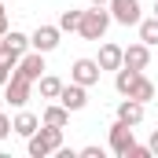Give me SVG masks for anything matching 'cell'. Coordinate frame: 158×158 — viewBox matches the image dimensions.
<instances>
[{"mask_svg":"<svg viewBox=\"0 0 158 158\" xmlns=\"http://www.w3.org/2000/svg\"><path fill=\"white\" fill-rule=\"evenodd\" d=\"M7 33V11H4V4H0V37Z\"/></svg>","mask_w":158,"mask_h":158,"instance_id":"cell-25","label":"cell"},{"mask_svg":"<svg viewBox=\"0 0 158 158\" xmlns=\"http://www.w3.org/2000/svg\"><path fill=\"white\" fill-rule=\"evenodd\" d=\"M155 81H147L143 74L136 77V85H132V92H129V99H136V103H147V99H155Z\"/></svg>","mask_w":158,"mask_h":158,"instance_id":"cell-15","label":"cell"},{"mask_svg":"<svg viewBox=\"0 0 158 158\" xmlns=\"http://www.w3.org/2000/svg\"><path fill=\"white\" fill-rule=\"evenodd\" d=\"M37 88H40V96H44V99H59V92H63V81H59V77H52V74H40Z\"/></svg>","mask_w":158,"mask_h":158,"instance_id":"cell-17","label":"cell"},{"mask_svg":"<svg viewBox=\"0 0 158 158\" xmlns=\"http://www.w3.org/2000/svg\"><path fill=\"white\" fill-rule=\"evenodd\" d=\"M88 4H96V7H107V4H110V0H88Z\"/></svg>","mask_w":158,"mask_h":158,"instance_id":"cell-28","label":"cell"},{"mask_svg":"<svg viewBox=\"0 0 158 158\" xmlns=\"http://www.w3.org/2000/svg\"><path fill=\"white\" fill-rule=\"evenodd\" d=\"M81 155L85 158H103V147H81Z\"/></svg>","mask_w":158,"mask_h":158,"instance_id":"cell-24","label":"cell"},{"mask_svg":"<svg viewBox=\"0 0 158 158\" xmlns=\"http://www.w3.org/2000/svg\"><path fill=\"white\" fill-rule=\"evenodd\" d=\"M147 63H151V48H147L143 40L125 48V63H121V66H132V70H147Z\"/></svg>","mask_w":158,"mask_h":158,"instance_id":"cell-10","label":"cell"},{"mask_svg":"<svg viewBox=\"0 0 158 158\" xmlns=\"http://www.w3.org/2000/svg\"><path fill=\"white\" fill-rule=\"evenodd\" d=\"M7 136H11V118L0 110V140H7Z\"/></svg>","mask_w":158,"mask_h":158,"instance_id":"cell-22","label":"cell"},{"mask_svg":"<svg viewBox=\"0 0 158 158\" xmlns=\"http://www.w3.org/2000/svg\"><path fill=\"white\" fill-rule=\"evenodd\" d=\"M7 77H11V70H7V66H0V88L7 85Z\"/></svg>","mask_w":158,"mask_h":158,"instance_id":"cell-27","label":"cell"},{"mask_svg":"<svg viewBox=\"0 0 158 158\" xmlns=\"http://www.w3.org/2000/svg\"><path fill=\"white\" fill-rule=\"evenodd\" d=\"M147 147H151V155H158V129L151 132V140H147Z\"/></svg>","mask_w":158,"mask_h":158,"instance_id":"cell-26","label":"cell"},{"mask_svg":"<svg viewBox=\"0 0 158 158\" xmlns=\"http://www.w3.org/2000/svg\"><path fill=\"white\" fill-rule=\"evenodd\" d=\"M140 74H143V70H132V66H118V70H114V88H118V96H129Z\"/></svg>","mask_w":158,"mask_h":158,"instance_id":"cell-14","label":"cell"},{"mask_svg":"<svg viewBox=\"0 0 158 158\" xmlns=\"http://www.w3.org/2000/svg\"><path fill=\"white\" fill-rule=\"evenodd\" d=\"M15 74H22L30 81H40V74H44V52H26L19 59V66H15Z\"/></svg>","mask_w":158,"mask_h":158,"instance_id":"cell-9","label":"cell"},{"mask_svg":"<svg viewBox=\"0 0 158 158\" xmlns=\"http://www.w3.org/2000/svg\"><path fill=\"white\" fill-rule=\"evenodd\" d=\"M110 7V19L118 22V26H140V0H110L107 4Z\"/></svg>","mask_w":158,"mask_h":158,"instance_id":"cell-4","label":"cell"},{"mask_svg":"<svg viewBox=\"0 0 158 158\" xmlns=\"http://www.w3.org/2000/svg\"><path fill=\"white\" fill-rule=\"evenodd\" d=\"M19 59H22V55H19L15 48H7V44L0 40V66H7V70H15V66H19Z\"/></svg>","mask_w":158,"mask_h":158,"instance_id":"cell-21","label":"cell"},{"mask_svg":"<svg viewBox=\"0 0 158 158\" xmlns=\"http://www.w3.org/2000/svg\"><path fill=\"white\" fill-rule=\"evenodd\" d=\"M132 143H136V136H132V125L118 118L114 125H110V151H114L118 158H125V155H129V147H132Z\"/></svg>","mask_w":158,"mask_h":158,"instance_id":"cell-5","label":"cell"},{"mask_svg":"<svg viewBox=\"0 0 158 158\" xmlns=\"http://www.w3.org/2000/svg\"><path fill=\"white\" fill-rule=\"evenodd\" d=\"M110 22H114V19H110V7H96V4H92V7L81 15L77 33H81L85 40H103V37H107V30H110Z\"/></svg>","mask_w":158,"mask_h":158,"instance_id":"cell-1","label":"cell"},{"mask_svg":"<svg viewBox=\"0 0 158 158\" xmlns=\"http://www.w3.org/2000/svg\"><path fill=\"white\" fill-rule=\"evenodd\" d=\"M81 15H85V11H77V7L63 11V15H59V30H63V33H74V30L81 26Z\"/></svg>","mask_w":158,"mask_h":158,"instance_id":"cell-20","label":"cell"},{"mask_svg":"<svg viewBox=\"0 0 158 158\" xmlns=\"http://www.w3.org/2000/svg\"><path fill=\"white\" fill-rule=\"evenodd\" d=\"M59 103L74 114V110H85L88 107V88L77 85V81H70V85H63V92H59Z\"/></svg>","mask_w":158,"mask_h":158,"instance_id":"cell-7","label":"cell"},{"mask_svg":"<svg viewBox=\"0 0 158 158\" xmlns=\"http://www.w3.org/2000/svg\"><path fill=\"white\" fill-rule=\"evenodd\" d=\"M59 33H63L59 26H37V30H33V37H30V48L48 55V52H55V48H59Z\"/></svg>","mask_w":158,"mask_h":158,"instance_id":"cell-8","label":"cell"},{"mask_svg":"<svg viewBox=\"0 0 158 158\" xmlns=\"http://www.w3.org/2000/svg\"><path fill=\"white\" fill-rule=\"evenodd\" d=\"M155 15H158V0H155Z\"/></svg>","mask_w":158,"mask_h":158,"instance_id":"cell-29","label":"cell"},{"mask_svg":"<svg viewBox=\"0 0 158 158\" xmlns=\"http://www.w3.org/2000/svg\"><path fill=\"white\" fill-rule=\"evenodd\" d=\"M33 85H37V81H30V77H22V74H15V70H11V77H7V85H4V99H7L11 107H26V103H30Z\"/></svg>","mask_w":158,"mask_h":158,"instance_id":"cell-3","label":"cell"},{"mask_svg":"<svg viewBox=\"0 0 158 158\" xmlns=\"http://www.w3.org/2000/svg\"><path fill=\"white\" fill-rule=\"evenodd\" d=\"M140 40H143L147 48L158 44V15L155 19H140Z\"/></svg>","mask_w":158,"mask_h":158,"instance_id":"cell-18","label":"cell"},{"mask_svg":"<svg viewBox=\"0 0 158 158\" xmlns=\"http://www.w3.org/2000/svg\"><path fill=\"white\" fill-rule=\"evenodd\" d=\"M99 63L96 59H74V66H70V81H77L85 88H92V85H99Z\"/></svg>","mask_w":158,"mask_h":158,"instance_id":"cell-6","label":"cell"},{"mask_svg":"<svg viewBox=\"0 0 158 158\" xmlns=\"http://www.w3.org/2000/svg\"><path fill=\"white\" fill-rule=\"evenodd\" d=\"M118 118H121V121H129V125L136 129V125L143 121V103H136V99H129V96H125V99L118 103Z\"/></svg>","mask_w":158,"mask_h":158,"instance_id":"cell-13","label":"cell"},{"mask_svg":"<svg viewBox=\"0 0 158 158\" xmlns=\"http://www.w3.org/2000/svg\"><path fill=\"white\" fill-rule=\"evenodd\" d=\"M4 44H7V48H15L19 55H26V52H30V37H26V33H19V30H7V33H4Z\"/></svg>","mask_w":158,"mask_h":158,"instance_id":"cell-19","label":"cell"},{"mask_svg":"<svg viewBox=\"0 0 158 158\" xmlns=\"http://www.w3.org/2000/svg\"><path fill=\"white\" fill-rule=\"evenodd\" d=\"M147 155H151V147H140V143H132L125 158H147Z\"/></svg>","mask_w":158,"mask_h":158,"instance_id":"cell-23","label":"cell"},{"mask_svg":"<svg viewBox=\"0 0 158 158\" xmlns=\"http://www.w3.org/2000/svg\"><path fill=\"white\" fill-rule=\"evenodd\" d=\"M96 63H99V70H118L121 63H125V48H118V44L107 40V44L99 48V59H96Z\"/></svg>","mask_w":158,"mask_h":158,"instance_id":"cell-11","label":"cell"},{"mask_svg":"<svg viewBox=\"0 0 158 158\" xmlns=\"http://www.w3.org/2000/svg\"><path fill=\"white\" fill-rule=\"evenodd\" d=\"M37 129H40V118H37V114H30V110H19L15 121H11V132H15V136H26V140H30Z\"/></svg>","mask_w":158,"mask_h":158,"instance_id":"cell-12","label":"cell"},{"mask_svg":"<svg viewBox=\"0 0 158 158\" xmlns=\"http://www.w3.org/2000/svg\"><path fill=\"white\" fill-rule=\"evenodd\" d=\"M40 121H44V125H59V129H66V125H70V110H66L63 103H52V107L44 110Z\"/></svg>","mask_w":158,"mask_h":158,"instance_id":"cell-16","label":"cell"},{"mask_svg":"<svg viewBox=\"0 0 158 158\" xmlns=\"http://www.w3.org/2000/svg\"><path fill=\"white\" fill-rule=\"evenodd\" d=\"M59 147H63V129L40 121V129L30 136V158H48V155H55Z\"/></svg>","mask_w":158,"mask_h":158,"instance_id":"cell-2","label":"cell"}]
</instances>
